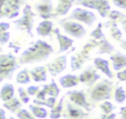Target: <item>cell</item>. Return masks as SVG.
<instances>
[{"label":"cell","mask_w":126,"mask_h":119,"mask_svg":"<svg viewBox=\"0 0 126 119\" xmlns=\"http://www.w3.org/2000/svg\"><path fill=\"white\" fill-rule=\"evenodd\" d=\"M112 3L115 7L120 8L122 10H126V0H112Z\"/></svg>","instance_id":"cell-41"},{"label":"cell","mask_w":126,"mask_h":119,"mask_svg":"<svg viewBox=\"0 0 126 119\" xmlns=\"http://www.w3.org/2000/svg\"><path fill=\"white\" fill-rule=\"evenodd\" d=\"M19 67L18 60L12 53L0 54V82L12 80L13 74Z\"/></svg>","instance_id":"cell-4"},{"label":"cell","mask_w":126,"mask_h":119,"mask_svg":"<svg viewBox=\"0 0 126 119\" xmlns=\"http://www.w3.org/2000/svg\"><path fill=\"white\" fill-rule=\"evenodd\" d=\"M32 1H34V0H32Z\"/></svg>","instance_id":"cell-51"},{"label":"cell","mask_w":126,"mask_h":119,"mask_svg":"<svg viewBox=\"0 0 126 119\" xmlns=\"http://www.w3.org/2000/svg\"><path fill=\"white\" fill-rule=\"evenodd\" d=\"M67 56H68V54L60 55V56L56 57L52 62H50L46 65V68H47L48 72L50 73V75L52 77H55V76L59 75L60 73H62L66 69V67H67Z\"/></svg>","instance_id":"cell-12"},{"label":"cell","mask_w":126,"mask_h":119,"mask_svg":"<svg viewBox=\"0 0 126 119\" xmlns=\"http://www.w3.org/2000/svg\"><path fill=\"white\" fill-rule=\"evenodd\" d=\"M53 53V47L44 40H36L32 45L25 49L19 57V65L33 64L45 61Z\"/></svg>","instance_id":"cell-1"},{"label":"cell","mask_w":126,"mask_h":119,"mask_svg":"<svg viewBox=\"0 0 126 119\" xmlns=\"http://www.w3.org/2000/svg\"><path fill=\"white\" fill-rule=\"evenodd\" d=\"M119 114H120V119H126V107L125 106L120 107Z\"/></svg>","instance_id":"cell-45"},{"label":"cell","mask_w":126,"mask_h":119,"mask_svg":"<svg viewBox=\"0 0 126 119\" xmlns=\"http://www.w3.org/2000/svg\"><path fill=\"white\" fill-rule=\"evenodd\" d=\"M90 36L94 40H101L103 38H106L104 33L102 32V24L101 23L97 24L96 28L94 30H92V32L90 33Z\"/></svg>","instance_id":"cell-32"},{"label":"cell","mask_w":126,"mask_h":119,"mask_svg":"<svg viewBox=\"0 0 126 119\" xmlns=\"http://www.w3.org/2000/svg\"><path fill=\"white\" fill-rule=\"evenodd\" d=\"M0 52H1V46H0Z\"/></svg>","instance_id":"cell-50"},{"label":"cell","mask_w":126,"mask_h":119,"mask_svg":"<svg viewBox=\"0 0 126 119\" xmlns=\"http://www.w3.org/2000/svg\"><path fill=\"white\" fill-rule=\"evenodd\" d=\"M74 4L96 10L101 18H106L110 11V4L108 0H75Z\"/></svg>","instance_id":"cell-6"},{"label":"cell","mask_w":126,"mask_h":119,"mask_svg":"<svg viewBox=\"0 0 126 119\" xmlns=\"http://www.w3.org/2000/svg\"><path fill=\"white\" fill-rule=\"evenodd\" d=\"M15 96V89L12 84H4L0 89V99L5 102Z\"/></svg>","instance_id":"cell-22"},{"label":"cell","mask_w":126,"mask_h":119,"mask_svg":"<svg viewBox=\"0 0 126 119\" xmlns=\"http://www.w3.org/2000/svg\"><path fill=\"white\" fill-rule=\"evenodd\" d=\"M35 14L32 12V7L27 3L25 4V7L23 9V15L21 18L15 20L13 24L15 25L16 29L26 32L31 38L33 37L32 34V27H33V21H34Z\"/></svg>","instance_id":"cell-3"},{"label":"cell","mask_w":126,"mask_h":119,"mask_svg":"<svg viewBox=\"0 0 126 119\" xmlns=\"http://www.w3.org/2000/svg\"><path fill=\"white\" fill-rule=\"evenodd\" d=\"M104 27L105 28H110V35L112 36V38L115 40V41H120L123 36H122V32L120 30V29L118 28V24L116 23H112L110 21H108L107 23L104 24Z\"/></svg>","instance_id":"cell-25"},{"label":"cell","mask_w":126,"mask_h":119,"mask_svg":"<svg viewBox=\"0 0 126 119\" xmlns=\"http://www.w3.org/2000/svg\"><path fill=\"white\" fill-rule=\"evenodd\" d=\"M94 67H95L97 70H99V71L102 72L104 75H106L107 78L113 79L114 75H113V73L110 71V69H109V63H108V61H107L106 59H103V58H101V57H95V58L94 59Z\"/></svg>","instance_id":"cell-17"},{"label":"cell","mask_w":126,"mask_h":119,"mask_svg":"<svg viewBox=\"0 0 126 119\" xmlns=\"http://www.w3.org/2000/svg\"><path fill=\"white\" fill-rule=\"evenodd\" d=\"M114 99L119 104H122V103L125 102L126 94H125V90H124L123 87L118 86V87L115 88V90H114Z\"/></svg>","instance_id":"cell-31"},{"label":"cell","mask_w":126,"mask_h":119,"mask_svg":"<svg viewBox=\"0 0 126 119\" xmlns=\"http://www.w3.org/2000/svg\"><path fill=\"white\" fill-rule=\"evenodd\" d=\"M56 99L55 97H47L45 98L44 100H36V99H33L32 100V104H35V105H38V106H47L49 108H52L53 105L56 103Z\"/></svg>","instance_id":"cell-33"},{"label":"cell","mask_w":126,"mask_h":119,"mask_svg":"<svg viewBox=\"0 0 126 119\" xmlns=\"http://www.w3.org/2000/svg\"><path fill=\"white\" fill-rule=\"evenodd\" d=\"M92 119H97V118H92Z\"/></svg>","instance_id":"cell-49"},{"label":"cell","mask_w":126,"mask_h":119,"mask_svg":"<svg viewBox=\"0 0 126 119\" xmlns=\"http://www.w3.org/2000/svg\"><path fill=\"white\" fill-rule=\"evenodd\" d=\"M16 115H17V117H18L19 119H35V118L32 116V114L29 110H27V109H25V108L19 109V110L16 112Z\"/></svg>","instance_id":"cell-35"},{"label":"cell","mask_w":126,"mask_h":119,"mask_svg":"<svg viewBox=\"0 0 126 119\" xmlns=\"http://www.w3.org/2000/svg\"><path fill=\"white\" fill-rule=\"evenodd\" d=\"M0 119H6V112L2 108H0Z\"/></svg>","instance_id":"cell-46"},{"label":"cell","mask_w":126,"mask_h":119,"mask_svg":"<svg viewBox=\"0 0 126 119\" xmlns=\"http://www.w3.org/2000/svg\"><path fill=\"white\" fill-rule=\"evenodd\" d=\"M59 25L62 27V29L64 30V31L71 35L74 36L78 39L83 38L86 33L87 30L85 29V27L79 23L73 22V21H69V20H60L59 21Z\"/></svg>","instance_id":"cell-9"},{"label":"cell","mask_w":126,"mask_h":119,"mask_svg":"<svg viewBox=\"0 0 126 119\" xmlns=\"http://www.w3.org/2000/svg\"><path fill=\"white\" fill-rule=\"evenodd\" d=\"M116 77H117V79H118L120 82H125V81H126V70L123 69V70H121V71H118Z\"/></svg>","instance_id":"cell-42"},{"label":"cell","mask_w":126,"mask_h":119,"mask_svg":"<svg viewBox=\"0 0 126 119\" xmlns=\"http://www.w3.org/2000/svg\"><path fill=\"white\" fill-rule=\"evenodd\" d=\"M38 90H39V87H38V86H30V87L26 89L27 93H28L30 96H33V95H35V94L37 93Z\"/></svg>","instance_id":"cell-40"},{"label":"cell","mask_w":126,"mask_h":119,"mask_svg":"<svg viewBox=\"0 0 126 119\" xmlns=\"http://www.w3.org/2000/svg\"><path fill=\"white\" fill-rule=\"evenodd\" d=\"M62 20H69V21L76 20V21L82 22L83 24L87 25V27H92L94 25V23L96 21V16L92 11H89L85 8L78 7L76 9H74L68 17H66Z\"/></svg>","instance_id":"cell-7"},{"label":"cell","mask_w":126,"mask_h":119,"mask_svg":"<svg viewBox=\"0 0 126 119\" xmlns=\"http://www.w3.org/2000/svg\"><path fill=\"white\" fill-rule=\"evenodd\" d=\"M74 2H75V0H58L57 7L54 10L55 17L67 15L68 12H69V10L73 6Z\"/></svg>","instance_id":"cell-19"},{"label":"cell","mask_w":126,"mask_h":119,"mask_svg":"<svg viewBox=\"0 0 126 119\" xmlns=\"http://www.w3.org/2000/svg\"><path fill=\"white\" fill-rule=\"evenodd\" d=\"M34 9L38 16L43 20L56 18L53 12V5L51 0H40L34 4Z\"/></svg>","instance_id":"cell-11"},{"label":"cell","mask_w":126,"mask_h":119,"mask_svg":"<svg viewBox=\"0 0 126 119\" xmlns=\"http://www.w3.org/2000/svg\"><path fill=\"white\" fill-rule=\"evenodd\" d=\"M10 32L9 31H4V32H1L0 33V44L1 45H4L6 44L9 39H10Z\"/></svg>","instance_id":"cell-39"},{"label":"cell","mask_w":126,"mask_h":119,"mask_svg":"<svg viewBox=\"0 0 126 119\" xmlns=\"http://www.w3.org/2000/svg\"><path fill=\"white\" fill-rule=\"evenodd\" d=\"M45 98H46V90H45V87L43 85L42 89H39L37 91V93L35 94V98L34 99H36V100H44Z\"/></svg>","instance_id":"cell-38"},{"label":"cell","mask_w":126,"mask_h":119,"mask_svg":"<svg viewBox=\"0 0 126 119\" xmlns=\"http://www.w3.org/2000/svg\"><path fill=\"white\" fill-rule=\"evenodd\" d=\"M53 23L49 20H43L36 27V33L39 36H49L52 32Z\"/></svg>","instance_id":"cell-21"},{"label":"cell","mask_w":126,"mask_h":119,"mask_svg":"<svg viewBox=\"0 0 126 119\" xmlns=\"http://www.w3.org/2000/svg\"><path fill=\"white\" fill-rule=\"evenodd\" d=\"M29 108H30L31 113L32 114V116L34 118L44 119L48 115L47 110L44 107H42V106H38V105H35V104H30L29 105Z\"/></svg>","instance_id":"cell-27"},{"label":"cell","mask_w":126,"mask_h":119,"mask_svg":"<svg viewBox=\"0 0 126 119\" xmlns=\"http://www.w3.org/2000/svg\"><path fill=\"white\" fill-rule=\"evenodd\" d=\"M70 66H71V70L72 71H77V70H80L82 68L83 64L79 61V59L77 58V56L75 54H73V55H71Z\"/></svg>","instance_id":"cell-36"},{"label":"cell","mask_w":126,"mask_h":119,"mask_svg":"<svg viewBox=\"0 0 126 119\" xmlns=\"http://www.w3.org/2000/svg\"><path fill=\"white\" fill-rule=\"evenodd\" d=\"M115 108L116 107L108 100H105V101H103V102H101L99 104V109L103 112V114H109L113 110H115Z\"/></svg>","instance_id":"cell-34"},{"label":"cell","mask_w":126,"mask_h":119,"mask_svg":"<svg viewBox=\"0 0 126 119\" xmlns=\"http://www.w3.org/2000/svg\"><path fill=\"white\" fill-rule=\"evenodd\" d=\"M65 96H67L72 103L88 112H90L94 107V105L88 100L87 95L83 90H69L66 92Z\"/></svg>","instance_id":"cell-10"},{"label":"cell","mask_w":126,"mask_h":119,"mask_svg":"<svg viewBox=\"0 0 126 119\" xmlns=\"http://www.w3.org/2000/svg\"><path fill=\"white\" fill-rule=\"evenodd\" d=\"M116 118V114L111 112L109 114H100V119H115Z\"/></svg>","instance_id":"cell-44"},{"label":"cell","mask_w":126,"mask_h":119,"mask_svg":"<svg viewBox=\"0 0 126 119\" xmlns=\"http://www.w3.org/2000/svg\"><path fill=\"white\" fill-rule=\"evenodd\" d=\"M24 4H27V0H0V19H15Z\"/></svg>","instance_id":"cell-5"},{"label":"cell","mask_w":126,"mask_h":119,"mask_svg":"<svg viewBox=\"0 0 126 119\" xmlns=\"http://www.w3.org/2000/svg\"><path fill=\"white\" fill-rule=\"evenodd\" d=\"M8 119H16V118H15V117H13V116H10Z\"/></svg>","instance_id":"cell-48"},{"label":"cell","mask_w":126,"mask_h":119,"mask_svg":"<svg viewBox=\"0 0 126 119\" xmlns=\"http://www.w3.org/2000/svg\"><path fill=\"white\" fill-rule=\"evenodd\" d=\"M64 99H65V95H62V96L60 97V99L58 100V102L53 105V107L51 108V110H50V112H49V117H50V119H59V118L61 117Z\"/></svg>","instance_id":"cell-24"},{"label":"cell","mask_w":126,"mask_h":119,"mask_svg":"<svg viewBox=\"0 0 126 119\" xmlns=\"http://www.w3.org/2000/svg\"><path fill=\"white\" fill-rule=\"evenodd\" d=\"M96 47H97V50H96L97 54H110L115 50L114 46L106 38L99 40Z\"/></svg>","instance_id":"cell-23"},{"label":"cell","mask_w":126,"mask_h":119,"mask_svg":"<svg viewBox=\"0 0 126 119\" xmlns=\"http://www.w3.org/2000/svg\"><path fill=\"white\" fill-rule=\"evenodd\" d=\"M52 31H53V33L55 34V36H56V38H57V40H58V42H59V49H58L57 53H62V52L67 51V50L72 46L74 40H73L72 38H69V37H67L66 35L62 34V33L60 32V30H59L58 28L52 30Z\"/></svg>","instance_id":"cell-15"},{"label":"cell","mask_w":126,"mask_h":119,"mask_svg":"<svg viewBox=\"0 0 126 119\" xmlns=\"http://www.w3.org/2000/svg\"><path fill=\"white\" fill-rule=\"evenodd\" d=\"M29 75L36 83H42V82L47 81V73H46V69L44 66L34 67L33 69L29 71Z\"/></svg>","instance_id":"cell-16"},{"label":"cell","mask_w":126,"mask_h":119,"mask_svg":"<svg viewBox=\"0 0 126 119\" xmlns=\"http://www.w3.org/2000/svg\"><path fill=\"white\" fill-rule=\"evenodd\" d=\"M10 28V24L9 23H5V22H0V33L4 32V31H8Z\"/></svg>","instance_id":"cell-43"},{"label":"cell","mask_w":126,"mask_h":119,"mask_svg":"<svg viewBox=\"0 0 126 119\" xmlns=\"http://www.w3.org/2000/svg\"><path fill=\"white\" fill-rule=\"evenodd\" d=\"M45 87V90H46V95H49L51 97H55L57 98L59 93H60V89L58 88V86L56 85L54 80H51V83L49 85H44Z\"/></svg>","instance_id":"cell-29"},{"label":"cell","mask_w":126,"mask_h":119,"mask_svg":"<svg viewBox=\"0 0 126 119\" xmlns=\"http://www.w3.org/2000/svg\"><path fill=\"white\" fill-rule=\"evenodd\" d=\"M18 92H19L20 101H21L22 103H24V104L29 103V101H30L31 98H30V95L27 93L26 89H25L24 88H22V87H19V88H18Z\"/></svg>","instance_id":"cell-37"},{"label":"cell","mask_w":126,"mask_h":119,"mask_svg":"<svg viewBox=\"0 0 126 119\" xmlns=\"http://www.w3.org/2000/svg\"><path fill=\"white\" fill-rule=\"evenodd\" d=\"M16 82L18 84H21V85L30 84L31 83V77L29 75V70H27V69L21 70L16 76Z\"/></svg>","instance_id":"cell-30"},{"label":"cell","mask_w":126,"mask_h":119,"mask_svg":"<svg viewBox=\"0 0 126 119\" xmlns=\"http://www.w3.org/2000/svg\"><path fill=\"white\" fill-rule=\"evenodd\" d=\"M78 78H79V83H82L88 87H92L100 79V75L96 72L95 69L89 66L78 76Z\"/></svg>","instance_id":"cell-13"},{"label":"cell","mask_w":126,"mask_h":119,"mask_svg":"<svg viewBox=\"0 0 126 119\" xmlns=\"http://www.w3.org/2000/svg\"><path fill=\"white\" fill-rule=\"evenodd\" d=\"M22 105H23V103L20 101V99L17 96H13L11 99H9L3 103V106L6 109H8L9 111H11L12 113H16L19 109H21Z\"/></svg>","instance_id":"cell-26"},{"label":"cell","mask_w":126,"mask_h":119,"mask_svg":"<svg viewBox=\"0 0 126 119\" xmlns=\"http://www.w3.org/2000/svg\"><path fill=\"white\" fill-rule=\"evenodd\" d=\"M119 43H120V45H121V47H122L123 49H126V41H125L124 38H122V39L119 41Z\"/></svg>","instance_id":"cell-47"},{"label":"cell","mask_w":126,"mask_h":119,"mask_svg":"<svg viewBox=\"0 0 126 119\" xmlns=\"http://www.w3.org/2000/svg\"><path fill=\"white\" fill-rule=\"evenodd\" d=\"M88 116L87 111L75 105L69 99H64L61 117L64 119H85Z\"/></svg>","instance_id":"cell-8"},{"label":"cell","mask_w":126,"mask_h":119,"mask_svg":"<svg viewBox=\"0 0 126 119\" xmlns=\"http://www.w3.org/2000/svg\"><path fill=\"white\" fill-rule=\"evenodd\" d=\"M59 84L63 89H70L74 88L79 84V78L77 75L73 74H66L59 78Z\"/></svg>","instance_id":"cell-20"},{"label":"cell","mask_w":126,"mask_h":119,"mask_svg":"<svg viewBox=\"0 0 126 119\" xmlns=\"http://www.w3.org/2000/svg\"><path fill=\"white\" fill-rule=\"evenodd\" d=\"M89 89V97L92 102H99L108 100L112 96L113 83L108 80H102L99 83L93 85Z\"/></svg>","instance_id":"cell-2"},{"label":"cell","mask_w":126,"mask_h":119,"mask_svg":"<svg viewBox=\"0 0 126 119\" xmlns=\"http://www.w3.org/2000/svg\"><path fill=\"white\" fill-rule=\"evenodd\" d=\"M98 41H99V40H94V39H93V38L90 39L88 42H86V43L83 45V47L81 48V50H80L79 52H77V54H75V55L77 56V58L79 59V61H80L82 64H84L86 61L89 60V58H90V56H91V51H92L94 47L97 46Z\"/></svg>","instance_id":"cell-14"},{"label":"cell","mask_w":126,"mask_h":119,"mask_svg":"<svg viewBox=\"0 0 126 119\" xmlns=\"http://www.w3.org/2000/svg\"><path fill=\"white\" fill-rule=\"evenodd\" d=\"M110 60L112 62L113 70L115 71H121L126 67V56L121 52H116L113 55H110Z\"/></svg>","instance_id":"cell-18"},{"label":"cell","mask_w":126,"mask_h":119,"mask_svg":"<svg viewBox=\"0 0 126 119\" xmlns=\"http://www.w3.org/2000/svg\"><path fill=\"white\" fill-rule=\"evenodd\" d=\"M107 18L112 23H121L122 21L126 20V15L117 10H110L107 14Z\"/></svg>","instance_id":"cell-28"}]
</instances>
